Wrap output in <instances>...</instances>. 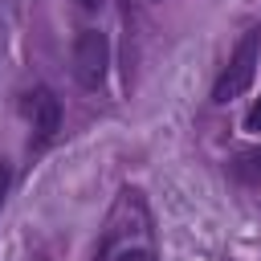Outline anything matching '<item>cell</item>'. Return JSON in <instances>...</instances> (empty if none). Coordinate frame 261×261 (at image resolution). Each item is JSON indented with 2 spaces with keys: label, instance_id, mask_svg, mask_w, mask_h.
<instances>
[{
  "label": "cell",
  "instance_id": "1",
  "mask_svg": "<svg viewBox=\"0 0 261 261\" xmlns=\"http://www.w3.org/2000/svg\"><path fill=\"white\" fill-rule=\"evenodd\" d=\"M257 65H261V33H245L241 45H237V53L228 57L224 73H220L216 86H212V102H232V98H241V94L253 86Z\"/></svg>",
  "mask_w": 261,
  "mask_h": 261
},
{
  "label": "cell",
  "instance_id": "4",
  "mask_svg": "<svg viewBox=\"0 0 261 261\" xmlns=\"http://www.w3.org/2000/svg\"><path fill=\"white\" fill-rule=\"evenodd\" d=\"M237 175L241 179H261V151H249L237 159Z\"/></svg>",
  "mask_w": 261,
  "mask_h": 261
},
{
  "label": "cell",
  "instance_id": "5",
  "mask_svg": "<svg viewBox=\"0 0 261 261\" xmlns=\"http://www.w3.org/2000/svg\"><path fill=\"white\" fill-rule=\"evenodd\" d=\"M245 130H253V135H261V98L253 102V110L245 114Z\"/></svg>",
  "mask_w": 261,
  "mask_h": 261
},
{
  "label": "cell",
  "instance_id": "3",
  "mask_svg": "<svg viewBox=\"0 0 261 261\" xmlns=\"http://www.w3.org/2000/svg\"><path fill=\"white\" fill-rule=\"evenodd\" d=\"M24 114H29L33 130H37L41 139H53L57 126H61V102H57L53 90H45V86H37V90L24 94Z\"/></svg>",
  "mask_w": 261,
  "mask_h": 261
},
{
  "label": "cell",
  "instance_id": "2",
  "mask_svg": "<svg viewBox=\"0 0 261 261\" xmlns=\"http://www.w3.org/2000/svg\"><path fill=\"white\" fill-rule=\"evenodd\" d=\"M106 65H110V41L102 29H86L73 41V77L86 90H98L106 82Z\"/></svg>",
  "mask_w": 261,
  "mask_h": 261
},
{
  "label": "cell",
  "instance_id": "8",
  "mask_svg": "<svg viewBox=\"0 0 261 261\" xmlns=\"http://www.w3.org/2000/svg\"><path fill=\"white\" fill-rule=\"evenodd\" d=\"M77 4H82V8H98L102 0H77Z\"/></svg>",
  "mask_w": 261,
  "mask_h": 261
},
{
  "label": "cell",
  "instance_id": "7",
  "mask_svg": "<svg viewBox=\"0 0 261 261\" xmlns=\"http://www.w3.org/2000/svg\"><path fill=\"white\" fill-rule=\"evenodd\" d=\"M4 192H8V163L0 159V200H4Z\"/></svg>",
  "mask_w": 261,
  "mask_h": 261
},
{
  "label": "cell",
  "instance_id": "6",
  "mask_svg": "<svg viewBox=\"0 0 261 261\" xmlns=\"http://www.w3.org/2000/svg\"><path fill=\"white\" fill-rule=\"evenodd\" d=\"M114 261H155V257H151L147 249H122V253H118Z\"/></svg>",
  "mask_w": 261,
  "mask_h": 261
}]
</instances>
